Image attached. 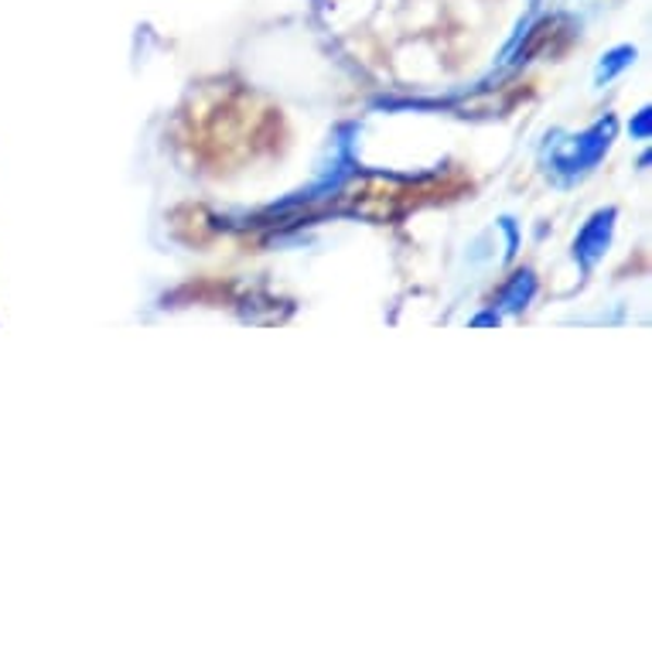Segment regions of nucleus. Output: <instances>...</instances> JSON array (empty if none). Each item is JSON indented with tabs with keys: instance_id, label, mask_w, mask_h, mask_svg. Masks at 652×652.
I'll return each instance as SVG.
<instances>
[{
	"instance_id": "4",
	"label": "nucleus",
	"mask_w": 652,
	"mask_h": 652,
	"mask_svg": "<svg viewBox=\"0 0 652 652\" xmlns=\"http://www.w3.org/2000/svg\"><path fill=\"white\" fill-rule=\"evenodd\" d=\"M645 126H649V110H642V117H639V134H645Z\"/></svg>"
},
{
	"instance_id": "3",
	"label": "nucleus",
	"mask_w": 652,
	"mask_h": 652,
	"mask_svg": "<svg viewBox=\"0 0 652 652\" xmlns=\"http://www.w3.org/2000/svg\"><path fill=\"white\" fill-rule=\"evenodd\" d=\"M629 62H632V51H629V48H618L615 56H612V65H608V69L602 65V75H605V80H608V75H615V72H618L621 65H629Z\"/></svg>"
},
{
	"instance_id": "1",
	"label": "nucleus",
	"mask_w": 652,
	"mask_h": 652,
	"mask_svg": "<svg viewBox=\"0 0 652 652\" xmlns=\"http://www.w3.org/2000/svg\"><path fill=\"white\" fill-rule=\"evenodd\" d=\"M612 130H615L612 120H608V123H597V126L591 130V134H584V137L578 141V147H573V158L564 161V168H567V171H584V165H594L597 158H602V150L608 147Z\"/></svg>"
},
{
	"instance_id": "2",
	"label": "nucleus",
	"mask_w": 652,
	"mask_h": 652,
	"mask_svg": "<svg viewBox=\"0 0 652 652\" xmlns=\"http://www.w3.org/2000/svg\"><path fill=\"white\" fill-rule=\"evenodd\" d=\"M612 216H615V213H602V216H597V219L581 232V240H578V256L584 259V264H594V259L602 256V250L608 246Z\"/></svg>"
}]
</instances>
